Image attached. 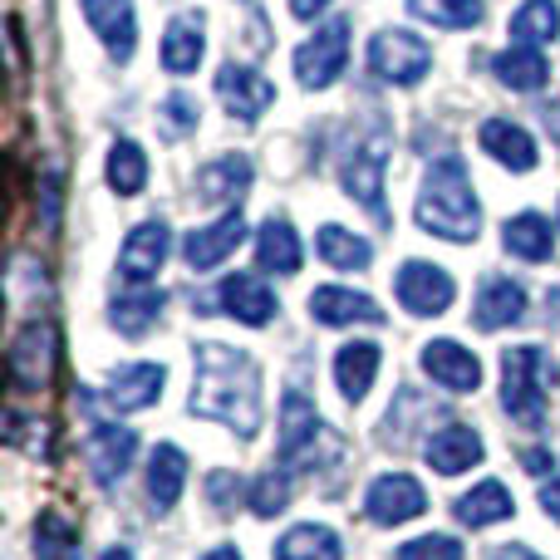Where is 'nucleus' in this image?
I'll return each instance as SVG.
<instances>
[{"mask_svg": "<svg viewBox=\"0 0 560 560\" xmlns=\"http://www.w3.org/2000/svg\"><path fill=\"white\" fill-rule=\"evenodd\" d=\"M217 94L226 98V114H236V118H261L266 108L276 104V84L266 74H256V69H246V65H226L222 74H217Z\"/></svg>", "mask_w": 560, "mask_h": 560, "instance_id": "nucleus-9", "label": "nucleus"}, {"mask_svg": "<svg viewBox=\"0 0 560 560\" xmlns=\"http://www.w3.org/2000/svg\"><path fill=\"white\" fill-rule=\"evenodd\" d=\"M492 560H541V556H536L532 546H497Z\"/></svg>", "mask_w": 560, "mask_h": 560, "instance_id": "nucleus-45", "label": "nucleus"}, {"mask_svg": "<svg viewBox=\"0 0 560 560\" xmlns=\"http://www.w3.org/2000/svg\"><path fill=\"white\" fill-rule=\"evenodd\" d=\"M192 413L217 418L236 438H256L261 428V374L252 354L226 345H197V378H192Z\"/></svg>", "mask_w": 560, "mask_h": 560, "instance_id": "nucleus-1", "label": "nucleus"}, {"mask_svg": "<svg viewBox=\"0 0 560 560\" xmlns=\"http://www.w3.org/2000/svg\"><path fill=\"white\" fill-rule=\"evenodd\" d=\"M502 404L506 413L516 418L522 428H541L546 423V378L556 374L546 364V349L522 345V349H506L502 354Z\"/></svg>", "mask_w": 560, "mask_h": 560, "instance_id": "nucleus-3", "label": "nucleus"}, {"mask_svg": "<svg viewBox=\"0 0 560 560\" xmlns=\"http://www.w3.org/2000/svg\"><path fill=\"white\" fill-rule=\"evenodd\" d=\"M423 369L433 374V384L453 388V394H477L482 384V364H477L472 349H463L457 339H433L423 349Z\"/></svg>", "mask_w": 560, "mask_h": 560, "instance_id": "nucleus-12", "label": "nucleus"}, {"mask_svg": "<svg viewBox=\"0 0 560 560\" xmlns=\"http://www.w3.org/2000/svg\"><path fill=\"white\" fill-rule=\"evenodd\" d=\"M325 5H329V0H290V15H295V20H315Z\"/></svg>", "mask_w": 560, "mask_h": 560, "instance_id": "nucleus-44", "label": "nucleus"}, {"mask_svg": "<svg viewBox=\"0 0 560 560\" xmlns=\"http://www.w3.org/2000/svg\"><path fill=\"white\" fill-rule=\"evenodd\" d=\"M526 315V290L516 285V280L497 276L482 285V295H477V310H472V325L477 329H502L512 325V319Z\"/></svg>", "mask_w": 560, "mask_h": 560, "instance_id": "nucleus-21", "label": "nucleus"}, {"mask_svg": "<svg viewBox=\"0 0 560 560\" xmlns=\"http://www.w3.org/2000/svg\"><path fill=\"white\" fill-rule=\"evenodd\" d=\"M256 261L276 276L300 271V242H295V226H290L285 217H271V222L256 232Z\"/></svg>", "mask_w": 560, "mask_h": 560, "instance_id": "nucleus-29", "label": "nucleus"}, {"mask_svg": "<svg viewBox=\"0 0 560 560\" xmlns=\"http://www.w3.org/2000/svg\"><path fill=\"white\" fill-rule=\"evenodd\" d=\"M408 10L443 30H472V25H482V15H487L482 0H408Z\"/></svg>", "mask_w": 560, "mask_h": 560, "instance_id": "nucleus-37", "label": "nucleus"}, {"mask_svg": "<svg viewBox=\"0 0 560 560\" xmlns=\"http://www.w3.org/2000/svg\"><path fill=\"white\" fill-rule=\"evenodd\" d=\"M457 522L463 526H492V522H506V516L516 512V502H512V492H506L502 482H482V487H472L467 497H457Z\"/></svg>", "mask_w": 560, "mask_h": 560, "instance_id": "nucleus-32", "label": "nucleus"}, {"mask_svg": "<svg viewBox=\"0 0 560 560\" xmlns=\"http://www.w3.org/2000/svg\"><path fill=\"white\" fill-rule=\"evenodd\" d=\"M423 457H428V467H433V472L457 477V472H467V467H477V463H482L487 453H482V438H477L472 428L453 423V428H443V433H433V438H428Z\"/></svg>", "mask_w": 560, "mask_h": 560, "instance_id": "nucleus-15", "label": "nucleus"}, {"mask_svg": "<svg viewBox=\"0 0 560 560\" xmlns=\"http://www.w3.org/2000/svg\"><path fill=\"white\" fill-rule=\"evenodd\" d=\"M310 315H315L319 325H354V319L378 325V319H384V310H378L369 295H359V290L319 285V290H310Z\"/></svg>", "mask_w": 560, "mask_h": 560, "instance_id": "nucleus-16", "label": "nucleus"}, {"mask_svg": "<svg viewBox=\"0 0 560 560\" xmlns=\"http://www.w3.org/2000/svg\"><path fill=\"white\" fill-rule=\"evenodd\" d=\"M374 374H378V345H369V339H354V345H345L335 354V384L349 404H359L369 394Z\"/></svg>", "mask_w": 560, "mask_h": 560, "instance_id": "nucleus-25", "label": "nucleus"}, {"mask_svg": "<svg viewBox=\"0 0 560 560\" xmlns=\"http://www.w3.org/2000/svg\"><path fill=\"white\" fill-rule=\"evenodd\" d=\"M394 290H398V300H404V310H413V315H443V310L453 305V276L428 261H408L404 271H398Z\"/></svg>", "mask_w": 560, "mask_h": 560, "instance_id": "nucleus-7", "label": "nucleus"}, {"mask_svg": "<svg viewBox=\"0 0 560 560\" xmlns=\"http://www.w3.org/2000/svg\"><path fill=\"white\" fill-rule=\"evenodd\" d=\"M183 482H187V453L177 443H163L148 463V497H153L158 512H173L177 497H183Z\"/></svg>", "mask_w": 560, "mask_h": 560, "instance_id": "nucleus-24", "label": "nucleus"}, {"mask_svg": "<svg viewBox=\"0 0 560 560\" xmlns=\"http://www.w3.org/2000/svg\"><path fill=\"white\" fill-rule=\"evenodd\" d=\"M202 560H242V551H236V546H217V551H207Z\"/></svg>", "mask_w": 560, "mask_h": 560, "instance_id": "nucleus-46", "label": "nucleus"}, {"mask_svg": "<svg viewBox=\"0 0 560 560\" xmlns=\"http://www.w3.org/2000/svg\"><path fill=\"white\" fill-rule=\"evenodd\" d=\"M497 79L512 89H522V94H541L546 84H551V59L536 55V45H516V49H502V55L492 59Z\"/></svg>", "mask_w": 560, "mask_h": 560, "instance_id": "nucleus-26", "label": "nucleus"}, {"mask_svg": "<svg viewBox=\"0 0 560 560\" xmlns=\"http://www.w3.org/2000/svg\"><path fill=\"white\" fill-rule=\"evenodd\" d=\"M364 512H369V522H378V526H404V522H413V516L428 512V492L418 487V477L388 472L369 487Z\"/></svg>", "mask_w": 560, "mask_h": 560, "instance_id": "nucleus-6", "label": "nucleus"}, {"mask_svg": "<svg viewBox=\"0 0 560 560\" xmlns=\"http://www.w3.org/2000/svg\"><path fill=\"white\" fill-rule=\"evenodd\" d=\"M418 226L443 242H477L482 232V212H477L472 183H467V167L457 158L428 167L423 192H418Z\"/></svg>", "mask_w": 560, "mask_h": 560, "instance_id": "nucleus-2", "label": "nucleus"}, {"mask_svg": "<svg viewBox=\"0 0 560 560\" xmlns=\"http://www.w3.org/2000/svg\"><path fill=\"white\" fill-rule=\"evenodd\" d=\"M394 560H463V541L457 536H418V541L398 546Z\"/></svg>", "mask_w": 560, "mask_h": 560, "instance_id": "nucleus-39", "label": "nucleus"}, {"mask_svg": "<svg viewBox=\"0 0 560 560\" xmlns=\"http://www.w3.org/2000/svg\"><path fill=\"white\" fill-rule=\"evenodd\" d=\"M369 69H374L378 79H388V84L408 89L433 69V49L418 35H408V30H378V35L369 39Z\"/></svg>", "mask_w": 560, "mask_h": 560, "instance_id": "nucleus-4", "label": "nucleus"}, {"mask_svg": "<svg viewBox=\"0 0 560 560\" xmlns=\"http://www.w3.org/2000/svg\"><path fill=\"white\" fill-rule=\"evenodd\" d=\"M133 453H138V438L118 423H98L94 438H89L84 457H89V472H94L98 487H114L118 477L133 467Z\"/></svg>", "mask_w": 560, "mask_h": 560, "instance_id": "nucleus-11", "label": "nucleus"}, {"mask_svg": "<svg viewBox=\"0 0 560 560\" xmlns=\"http://www.w3.org/2000/svg\"><path fill=\"white\" fill-rule=\"evenodd\" d=\"M163 305H167L163 290H128V295H114V305H108V319H114L118 335L143 339L148 329H153V319L163 315Z\"/></svg>", "mask_w": 560, "mask_h": 560, "instance_id": "nucleus-27", "label": "nucleus"}, {"mask_svg": "<svg viewBox=\"0 0 560 560\" xmlns=\"http://www.w3.org/2000/svg\"><path fill=\"white\" fill-rule=\"evenodd\" d=\"M482 148L512 173H532L536 167V138L522 124H506V118H487L482 124Z\"/></svg>", "mask_w": 560, "mask_h": 560, "instance_id": "nucleus-20", "label": "nucleus"}, {"mask_svg": "<svg viewBox=\"0 0 560 560\" xmlns=\"http://www.w3.org/2000/svg\"><path fill=\"white\" fill-rule=\"evenodd\" d=\"M84 15L94 25V35L108 45L114 59H128L138 45V20H133V0H84Z\"/></svg>", "mask_w": 560, "mask_h": 560, "instance_id": "nucleus-14", "label": "nucleus"}, {"mask_svg": "<svg viewBox=\"0 0 560 560\" xmlns=\"http://www.w3.org/2000/svg\"><path fill=\"white\" fill-rule=\"evenodd\" d=\"M163 114L173 118V128H177V133H187V128H197V118H202V114H197V98H192V94H167V98H163Z\"/></svg>", "mask_w": 560, "mask_h": 560, "instance_id": "nucleus-41", "label": "nucleus"}, {"mask_svg": "<svg viewBox=\"0 0 560 560\" xmlns=\"http://www.w3.org/2000/svg\"><path fill=\"white\" fill-rule=\"evenodd\" d=\"M541 512L551 516V522H560V477H551V482L541 487Z\"/></svg>", "mask_w": 560, "mask_h": 560, "instance_id": "nucleus-42", "label": "nucleus"}, {"mask_svg": "<svg viewBox=\"0 0 560 560\" xmlns=\"http://www.w3.org/2000/svg\"><path fill=\"white\" fill-rule=\"evenodd\" d=\"M158 394H163V364H128V369H118L114 384H108V404H114L118 413L158 404Z\"/></svg>", "mask_w": 560, "mask_h": 560, "instance_id": "nucleus-22", "label": "nucleus"}, {"mask_svg": "<svg viewBox=\"0 0 560 560\" xmlns=\"http://www.w3.org/2000/svg\"><path fill=\"white\" fill-rule=\"evenodd\" d=\"M148 183V158L143 148L133 143V138H118L114 148H108V187H114L118 197H138Z\"/></svg>", "mask_w": 560, "mask_h": 560, "instance_id": "nucleus-33", "label": "nucleus"}, {"mask_svg": "<svg viewBox=\"0 0 560 560\" xmlns=\"http://www.w3.org/2000/svg\"><path fill=\"white\" fill-rule=\"evenodd\" d=\"M202 49H207L202 20H192V15L173 20V25H167V35H163V65H167V74H192V69L202 65Z\"/></svg>", "mask_w": 560, "mask_h": 560, "instance_id": "nucleus-30", "label": "nucleus"}, {"mask_svg": "<svg viewBox=\"0 0 560 560\" xmlns=\"http://www.w3.org/2000/svg\"><path fill=\"white\" fill-rule=\"evenodd\" d=\"M217 305L226 315H236L242 325H266L276 315V295L256 276H226L222 290H217Z\"/></svg>", "mask_w": 560, "mask_h": 560, "instance_id": "nucleus-19", "label": "nucleus"}, {"mask_svg": "<svg viewBox=\"0 0 560 560\" xmlns=\"http://www.w3.org/2000/svg\"><path fill=\"white\" fill-rule=\"evenodd\" d=\"M315 438H319L315 404L305 394H285V404H280V453H285V463H300Z\"/></svg>", "mask_w": 560, "mask_h": 560, "instance_id": "nucleus-23", "label": "nucleus"}, {"mask_svg": "<svg viewBox=\"0 0 560 560\" xmlns=\"http://www.w3.org/2000/svg\"><path fill=\"white\" fill-rule=\"evenodd\" d=\"M560 35V5L556 0H526L512 15V39L516 45H551Z\"/></svg>", "mask_w": 560, "mask_h": 560, "instance_id": "nucleus-35", "label": "nucleus"}, {"mask_svg": "<svg viewBox=\"0 0 560 560\" xmlns=\"http://www.w3.org/2000/svg\"><path fill=\"white\" fill-rule=\"evenodd\" d=\"M502 242H506V252L522 256V261H546V256H556V232L541 212L512 217V222L502 226Z\"/></svg>", "mask_w": 560, "mask_h": 560, "instance_id": "nucleus-28", "label": "nucleus"}, {"mask_svg": "<svg viewBox=\"0 0 560 560\" xmlns=\"http://www.w3.org/2000/svg\"><path fill=\"white\" fill-rule=\"evenodd\" d=\"M242 242H246V217L232 207V212H226L222 222L187 232L183 256H187V266H192V271H212V266H222Z\"/></svg>", "mask_w": 560, "mask_h": 560, "instance_id": "nucleus-8", "label": "nucleus"}, {"mask_svg": "<svg viewBox=\"0 0 560 560\" xmlns=\"http://www.w3.org/2000/svg\"><path fill=\"white\" fill-rule=\"evenodd\" d=\"M276 560H345V546L329 526H290L276 541Z\"/></svg>", "mask_w": 560, "mask_h": 560, "instance_id": "nucleus-31", "label": "nucleus"}, {"mask_svg": "<svg viewBox=\"0 0 560 560\" xmlns=\"http://www.w3.org/2000/svg\"><path fill=\"white\" fill-rule=\"evenodd\" d=\"M252 512L256 516H280L290 506V477L285 472H266V477H256V487H252Z\"/></svg>", "mask_w": 560, "mask_h": 560, "instance_id": "nucleus-38", "label": "nucleus"}, {"mask_svg": "<svg viewBox=\"0 0 560 560\" xmlns=\"http://www.w3.org/2000/svg\"><path fill=\"white\" fill-rule=\"evenodd\" d=\"M207 492H212V506H217V512H232V506L242 502L246 482H242L236 472H212V477H207Z\"/></svg>", "mask_w": 560, "mask_h": 560, "instance_id": "nucleus-40", "label": "nucleus"}, {"mask_svg": "<svg viewBox=\"0 0 560 560\" xmlns=\"http://www.w3.org/2000/svg\"><path fill=\"white\" fill-rule=\"evenodd\" d=\"M167 246H173V232H167V222L158 217V222H143L128 232L124 252H118V271H124L128 280H148L163 271L167 261Z\"/></svg>", "mask_w": 560, "mask_h": 560, "instance_id": "nucleus-13", "label": "nucleus"}, {"mask_svg": "<svg viewBox=\"0 0 560 560\" xmlns=\"http://www.w3.org/2000/svg\"><path fill=\"white\" fill-rule=\"evenodd\" d=\"M104 560H133V556H128L124 546H108V551H104Z\"/></svg>", "mask_w": 560, "mask_h": 560, "instance_id": "nucleus-47", "label": "nucleus"}, {"mask_svg": "<svg viewBox=\"0 0 560 560\" xmlns=\"http://www.w3.org/2000/svg\"><path fill=\"white\" fill-rule=\"evenodd\" d=\"M49 364H55V335L45 325H25L10 345V374H15V388L35 394V388L49 384Z\"/></svg>", "mask_w": 560, "mask_h": 560, "instance_id": "nucleus-10", "label": "nucleus"}, {"mask_svg": "<svg viewBox=\"0 0 560 560\" xmlns=\"http://www.w3.org/2000/svg\"><path fill=\"white\" fill-rule=\"evenodd\" d=\"M345 59H349V20L335 15L315 30V39H305L295 49V79L305 89H329L345 74Z\"/></svg>", "mask_w": 560, "mask_h": 560, "instance_id": "nucleus-5", "label": "nucleus"}, {"mask_svg": "<svg viewBox=\"0 0 560 560\" xmlns=\"http://www.w3.org/2000/svg\"><path fill=\"white\" fill-rule=\"evenodd\" d=\"M522 467H526V472H546V467H551V453H546V447H526Z\"/></svg>", "mask_w": 560, "mask_h": 560, "instance_id": "nucleus-43", "label": "nucleus"}, {"mask_svg": "<svg viewBox=\"0 0 560 560\" xmlns=\"http://www.w3.org/2000/svg\"><path fill=\"white\" fill-rule=\"evenodd\" d=\"M384 143H369L364 153H354V163L345 167V192L354 202H364L378 222H388V207H384Z\"/></svg>", "mask_w": 560, "mask_h": 560, "instance_id": "nucleus-17", "label": "nucleus"}, {"mask_svg": "<svg viewBox=\"0 0 560 560\" xmlns=\"http://www.w3.org/2000/svg\"><path fill=\"white\" fill-rule=\"evenodd\" d=\"M35 560H84L79 532L59 512H39V522H35Z\"/></svg>", "mask_w": 560, "mask_h": 560, "instance_id": "nucleus-34", "label": "nucleus"}, {"mask_svg": "<svg viewBox=\"0 0 560 560\" xmlns=\"http://www.w3.org/2000/svg\"><path fill=\"white\" fill-rule=\"evenodd\" d=\"M315 252H319V261L339 266V271H364V266L374 261V252H369V242H359V236H349L345 226H319V236H315Z\"/></svg>", "mask_w": 560, "mask_h": 560, "instance_id": "nucleus-36", "label": "nucleus"}, {"mask_svg": "<svg viewBox=\"0 0 560 560\" xmlns=\"http://www.w3.org/2000/svg\"><path fill=\"white\" fill-rule=\"evenodd\" d=\"M246 187H252V158H242V153H226L197 173V192H202L207 207H222V202L236 207V197H242Z\"/></svg>", "mask_w": 560, "mask_h": 560, "instance_id": "nucleus-18", "label": "nucleus"}]
</instances>
